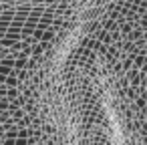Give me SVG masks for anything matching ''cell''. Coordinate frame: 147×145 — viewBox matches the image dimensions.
I'll return each instance as SVG.
<instances>
[{"mask_svg":"<svg viewBox=\"0 0 147 145\" xmlns=\"http://www.w3.org/2000/svg\"><path fill=\"white\" fill-rule=\"evenodd\" d=\"M22 93H20V87H8L6 89V99L8 101H14V99H18Z\"/></svg>","mask_w":147,"mask_h":145,"instance_id":"cell-1","label":"cell"},{"mask_svg":"<svg viewBox=\"0 0 147 145\" xmlns=\"http://www.w3.org/2000/svg\"><path fill=\"white\" fill-rule=\"evenodd\" d=\"M55 34H57V28L51 24L49 28H45V30H42V38H40V40H53V38H55Z\"/></svg>","mask_w":147,"mask_h":145,"instance_id":"cell-2","label":"cell"},{"mask_svg":"<svg viewBox=\"0 0 147 145\" xmlns=\"http://www.w3.org/2000/svg\"><path fill=\"white\" fill-rule=\"evenodd\" d=\"M6 109H8V99L2 97V99H0V111H6Z\"/></svg>","mask_w":147,"mask_h":145,"instance_id":"cell-3","label":"cell"}]
</instances>
